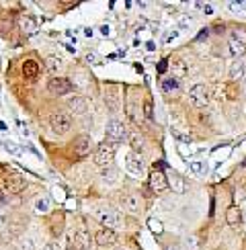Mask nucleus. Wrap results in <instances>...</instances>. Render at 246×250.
<instances>
[{
  "label": "nucleus",
  "instance_id": "f257e3e1",
  "mask_svg": "<svg viewBox=\"0 0 246 250\" xmlns=\"http://www.w3.org/2000/svg\"><path fill=\"white\" fill-rule=\"evenodd\" d=\"M115 150H117V144L113 142H101L96 146V152H95V164L98 166H109L113 162V158H115Z\"/></svg>",
  "mask_w": 246,
  "mask_h": 250
},
{
  "label": "nucleus",
  "instance_id": "f03ea898",
  "mask_svg": "<svg viewBox=\"0 0 246 250\" xmlns=\"http://www.w3.org/2000/svg\"><path fill=\"white\" fill-rule=\"evenodd\" d=\"M95 215H96L98 222L103 224V228L113 230V228H119V226H121L119 213H117L115 209H111V207H98L96 212H95Z\"/></svg>",
  "mask_w": 246,
  "mask_h": 250
},
{
  "label": "nucleus",
  "instance_id": "7ed1b4c3",
  "mask_svg": "<svg viewBox=\"0 0 246 250\" xmlns=\"http://www.w3.org/2000/svg\"><path fill=\"white\" fill-rule=\"evenodd\" d=\"M49 125H52L54 134L64 135V134L70 132V127H72V117L68 115V113H64V111H57V113H54L52 117H49Z\"/></svg>",
  "mask_w": 246,
  "mask_h": 250
},
{
  "label": "nucleus",
  "instance_id": "20e7f679",
  "mask_svg": "<svg viewBox=\"0 0 246 250\" xmlns=\"http://www.w3.org/2000/svg\"><path fill=\"white\" fill-rule=\"evenodd\" d=\"M189 101L197 107V109H203L209 105V88L205 84H195L191 91H189Z\"/></svg>",
  "mask_w": 246,
  "mask_h": 250
},
{
  "label": "nucleus",
  "instance_id": "39448f33",
  "mask_svg": "<svg viewBox=\"0 0 246 250\" xmlns=\"http://www.w3.org/2000/svg\"><path fill=\"white\" fill-rule=\"evenodd\" d=\"M105 135H107V142H123V139L127 137V132H125V125L121 121H117V119H113V121L107 123L105 127Z\"/></svg>",
  "mask_w": 246,
  "mask_h": 250
},
{
  "label": "nucleus",
  "instance_id": "423d86ee",
  "mask_svg": "<svg viewBox=\"0 0 246 250\" xmlns=\"http://www.w3.org/2000/svg\"><path fill=\"white\" fill-rule=\"evenodd\" d=\"M117 240H119V236H117V232L115 230H109V228H103V230H98L96 232V236H95V242H96V246L98 248H113L115 244H117Z\"/></svg>",
  "mask_w": 246,
  "mask_h": 250
},
{
  "label": "nucleus",
  "instance_id": "0eeeda50",
  "mask_svg": "<svg viewBox=\"0 0 246 250\" xmlns=\"http://www.w3.org/2000/svg\"><path fill=\"white\" fill-rule=\"evenodd\" d=\"M88 154H91V135L80 134V135L74 139V144H72V156L76 160H82Z\"/></svg>",
  "mask_w": 246,
  "mask_h": 250
},
{
  "label": "nucleus",
  "instance_id": "6e6552de",
  "mask_svg": "<svg viewBox=\"0 0 246 250\" xmlns=\"http://www.w3.org/2000/svg\"><path fill=\"white\" fill-rule=\"evenodd\" d=\"M47 91H49V95H54V96H64V95H68L72 91V82L57 76V78H52L47 82Z\"/></svg>",
  "mask_w": 246,
  "mask_h": 250
},
{
  "label": "nucleus",
  "instance_id": "1a4fd4ad",
  "mask_svg": "<svg viewBox=\"0 0 246 250\" xmlns=\"http://www.w3.org/2000/svg\"><path fill=\"white\" fill-rule=\"evenodd\" d=\"M2 189L8 193V195H17V193H21L23 189H25V178L21 174H6L4 176V183H2Z\"/></svg>",
  "mask_w": 246,
  "mask_h": 250
},
{
  "label": "nucleus",
  "instance_id": "9d476101",
  "mask_svg": "<svg viewBox=\"0 0 246 250\" xmlns=\"http://www.w3.org/2000/svg\"><path fill=\"white\" fill-rule=\"evenodd\" d=\"M125 168H127V173H130V176H133V178H142L146 173L144 162L140 160V156H135V154H130L125 158Z\"/></svg>",
  "mask_w": 246,
  "mask_h": 250
},
{
  "label": "nucleus",
  "instance_id": "9b49d317",
  "mask_svg": "<svg viewBox=\"0 0 246 250\" xmlns=\"http://www.w3.org/2000/svg\"><path fill=\"white\" fill-rule=\"evenodd\" d=\"M150 189L156 195H160V193H164L166 189H169V181H166L164 173H160V171H152L150 173Z\"/></svg>",
  "mask_w": 246,
  "mask_h": 250
},
{
  "label": "nucleus",
  "instance_id": "f8f14e48",
  "mask_svg": "<svg viewBox=\"0 0 246 250\" xmlns=\"http://www.w3.org/2000/svg\"><path fill=\"white\" fill-rule=\"evenodd\" d=\"M68 109H70L74 115H82L88 109V101L84 96H70L68 98Z\"/></svg>",
  "mask_w": 246,
  "mask_h": 250
},
{
  "label": "nucleus",
  "instance_id": "ddd939ff",
  "mask_svg": "<svg viewBox=\"0 0 246 250\" xmlns=\"http://www.w3.org/2000/svg\"><path fill=\"white\" fill-rule=\"evenodd\" d=\"M121 205L125 212H130V213H140V209H142V203H140V199H137L135 195H123L121 197Z\"/></svg>",
  "mask_w": 246,
  "mask_h": 250
},
{
  "label": "nucleus",
  "instance_id": "4468645a",
  "mask_svg": "<svg viewBox=\"0 0 246 250\" xmlns=\"http://www.w3.org/2000/svg\"><path fill=\"white\" fill-rule=\"evenodd\" d=\"M105 103L109 105V109H111L113 113L119 109V91H117V86H107V91H105Z\"/></svg>",
  "mask_w": 246,
  "mask_h": 250
},
{
  "label": "nucleus",
  "instance_id": "2eb2a0df",
  "mask_svg": "<svg viewBox=\"0 0 246 250\" xmlns=\"http://www.w3.org/2000/svg\"><path fill=\"white\" fill-rule=\"evenodd\" d=\"M39 72H41V68H39V64L35 62V59H27V62L23 64V76L27 80H35L39 76Z\"/></svg>",
  "mask_w": 246,
  "mask_h": 250
},
{
  "label": "nucleus",
  "instance_id": "dca6fc26",
  "mask_svg": "<svg viewBox=\"0 0 246 250\" xmlns=\"http://www.w3.org/2000/svg\"><path fill=\"white\" fill-rule=\"evenodd\" d=\"M226 219H228L230 226H240L242 224V212L236 205L228 207V212H226Z\"/></svg>",
  "mask_w": 246,
  "mask_h": 250
},
{
  "label": "nucleus",
  "instance_id": "f3484780",
  "mask_svg": "<svg viewBox=\"0 0 246 250\" xmlns=\"http://www.w3.org/2000/svg\"><path fill=\"white\" fill-rule=\"evenodd\" d=\"M244 70H246V66H244L242 59H234V64L230 66V78L232 80H242L244 78Z\"/></svg>",
  "mask_w": 246,
  "mask_h": 250
},
{
  "label": "nucleus",
  "instance_id": "a211bd4d",
  "mask_svg": "<svg viewBox=\"0 0 246 250\" xmlns=\"http://www.w3.org/2000/svg\"><path fill=\"white\" fill-rule=\"evenodd\" d=\"M170 72H172V78L174 80H179L187 74V64L183 62V59H172V64H170Z\"/></svg>",
  "mask_w": 246,
  "mask_h": 250
},
{
  "label": "nucleus",
  "instance_id": "6ab92c4d",
  "mask_svg": "<svg viewBox=\"0 0 246 250\" xmlns=\"http://www.w3.org/2000/svg\"><path fill=\"white\" fill-rule=\"evenodd\" d=\"M228 47H230V54L234 56V59H242V56H244V52H246V45H244V43L230 39V41H228Z\"/></svg>",
  "mask_w": 246,
  "mask_h": 250
},
{
  "label": "nucleus",
  "instance_id": "aec40b11",
  "mask_svg": "<svg viewBox=\"0 0 246 250\" xmlns=\"http://www.w3.org/2000/svg\"><path fill=\"white\" fill-rule=\"evenodd\" d=\"M101 178L107 181L109 185H115L117 178H119V171H117L115 166H109V168H105V171H101Z\"/></svg>",
  "mask_w": 246,
  "mask_h": 250
},
{
  "label": "nucleus",
  "instance_id": "412c9836",
  "mask_svg": "<svg viewBox=\"0 0 246 250\" xmlns=\"http://www.w3.org/2000/svg\"><path fill=\"white\" fill-rule=\"evenodd\" d=\"M88 248V236L84 230H78L74 236V250H86Z\"/></svg>",
  "mask_w": 246,
  "mask_h": 250
},
{
  "label": "nucleus",
  "instance_id": "4be33fe9",
  "mask_svg": "<svg viewBox=\"0 0 246 250\" xmlns=\"http://www.w3.org/2000/svg\"><path fill=\"white\" fill-rule=\"evenodd\" d=\"M127 139H130V146H132L133 152H142L144 150V137L140 134H132Z\"/></svg>",
  "mask_w": 246,
  "mask_h": 250
},
{
  "label": "nucleus",
  "instance_id": "5701e85b",
  "mask_svg": "<svg viewBox=\"0 0 246 250\" xmlns=\"http://www.w3.org/2000/svg\"><path fill=\"white\" fill-rule=\"evenodd\" d=\"M62 228H64V215H62V213H57V215L52 217V234L57 236V234L62 232Z\"/></svg>",
  "mask_w": 246,
  "mask_h": 250
},
{
  "label": "nucleus",
  "instance_id": "b1692460",
  "mask_svg": "<svg viewBox=\"0 0 246 250\" xmlns=\"http://www.w3.org/2000/svg\"><path fill=\"white\" fill-rule=\"evenodd\" d=\"M170 185L176 193H185V181L176 173H170Z\"/></svg>",
  "mask_w": 246,
  "mask_h": 250
},
{
  "label": "nucleus",
  "instance_id": "393cba45",
  "mask_svg": "<svg viewBox=\"0 0 246 250\" xmlns=\"http://www.w3.org/2000/svg\"><path fill=\"white\" fill-rule=\"evenodd\" d=\"M35 212L37 213H47L49 212V199L47 197H37L35 199Z\"/></svg>",
  "mask_w": 246,
  "mask_h": 250
},
{
  "label": "nucleus",
  "instance_id": "a878e982",
  "mask_svg": "<svg viewBox=\"0 0 246 250\" xmlns=\"http://www.w3.org/2000/svg\"><path fill=\"white\" fill-rule=\"evenodd\" d=\"M176 88H179V82L170 76V78H166V80H162V91L166 93V95H170V93H174Z\"/></svg>",
  "mask_w": 246,
  "mask_h": 250
},
{
  "label": "nucleus",
  "instance_id": "bb28decb",
  "mask_svg": "<svg viewBox=\"0 0 246 250\" xmlns=\"http://www.w3.org/2000/svg\"><path fill=\"white\" fill-rule=\"evenodd\" d=\"M21 29H23V33L31 35V33H35V31H37V23H35V21H31V19H23V21H21Z\"/></svg>",
  "mask_w": 246,
  "mask_h": 250
},
{
  "label": "nucleus",
  "instance_id": "cd10ccee",
  "mask_svg": "<svg viewBox=\"0 0 246 250\" xmlns=\"http://www.w3.org/2000/svg\"><path fill=\"white\" fill-rule=\"evenodd\" d=\"M230 39H234V41H240V43H244L246 45V31L244 29H232V33H230Z\"/></svg>",
  "mask_w": 246,
  "mask_h": 250
},
{
  "label": "nucleus",
  "instance_id": "c85d7f7f",
  "mask_svg": "<svg viewBox=\"0 0 246 250\" xmlns=\"http://www.w3.org/2000/svg\"><path fill=\"white\" fill-rule=\"evenodd\" d=\"M60 59H57L56 56H47V72H57V70H60Z\"/></svg>",
  "mask_w": 246,
  "mask_h": 250
},
{
  "label": "nucleus",
  "instance_id": "c756f323",
  "mask_svg": "<svg viewBox=\"0 0 246 250\" xmlns=\"http://www.w3.org/2000/svg\"><path fill=\"white\" fill-rule=\"evenodd\" d=\"M144 115H146L148 121H152V119H154V113H152V101H150V98H146V101H144Z\"/></svg>",
  "mask_w": 246,
  "mask_h": 250
},
{
  "label": "nucleus",
  "instance_id": "7c9ffc66",
  "mask_svg": "<svg viewBox=\"0 0 246 250\" xmlns=\"http://www.w3.org/2000/svg\"><path fill=\"white\" fill-rule=\"evenodd\" d=\"M189 171H193V173L199 174V173H203V171H205V166H203L201 162H191V164H189Z\"/></svg>",
  "mask_w": 246,
  "mask_h": 250
},
{
  "label": "nucleus",
  "instance_id": "2f4dec72",
  "mask_svg": "<svg viewBox=\"0 0 246 250\" xmlns=\"http://www.w3.org/2000/svg\"><path fill=\"white\" fill-rule=\"evenodd\" d=\"M43 250H62V246H60V242H57V240H52V242L45 244Z\"/></svg>",
  "mask_w": 246,
  "mask_h": 250
},
{
  "label": "nucleus",
  "instance_id": "473e14b6",
  "mask_svg": "<svg viewBox=\"0 0 246 250\" xmlns=\"http://www.w3.org/2000/svg\"><path fill=\"white\" fill-rule=\"evenodd\" d=\"M8 201V193L2 189V185H0V203H6Z\"/></svg>",
  "mask_w": 246,
  "mask_h": 250
},
{
  "label": "nucleus",
  "instance_id": "72a5a7b5",
  "mask_svg": "<svg viewBox=\"0 0 246 250\" xmlns=\"http://www.w3.org/2000/svg\"><path fill=\"white\" fill-rule=\"evenodd\" d=\"M86 62H91V64H95V62H96V58H95V54H88V56H86Z\"/></svg>",
  "mask_w": 246,
  "mask_h": 250
},
{
  "label": "nucleus",
  "instance_id": "f704fd0d",
  "mask_svg": "<svg viewBox=\"0 0 246 250\" xmlns=\"http://www.w3.org/2000/svg\"><path fill=\"white\" fill-rule=\"evenodd\" d=\"M6 224V215H4V212H0V226H4Z\"/></svg>",
  "mask_w": 246,
  "mask_h": 250
},
{
  "label": "nucleus",
  "instance_id": "c9c22d12",
  "mask_svg": "<svg viewBox=\"0 0 246 250\" xmlns=\"http://www.w3.org/2000/svg\"><path fill=\"white\" fill-rule=\"evenodd\" d=\"M150 228H152V230H156V232H160V230H162V228H160L158 224H156V222H152V224H150Z\"/></svg>",
  "mask_w": 246,
  "mask_h": 250
},
{
  "label": "nucleus",
  "instance_id": "e433bc0d",
  "mask_svg": "<svg viewBox=\"0 0 246 250\" xmlns=\"http://www.w3.org/2000/svg\"><path fill=\"white\" fill-rule=\"evenodd\" d=\"M23 248L25 250H33V244L31 242H23Z\"/></svg>",
  "mask_w": 246,
  "mask_h": 250
},
{
  "label": "nucleus",
  "instance_id": "4c0bfd02",
  "mask_svg": "<svg viewBox=\"0 0 246 250\" xmlns=\"http://www.w3.org/2000/svg\"><path fill=\"white\" fill-rule=\"evenodd\" d=\"M203 37H208V29H205V31H201V33H199V37H197V39H199V41H201Z\"/></svg>",
  "mask_w": 246,
  "mask_h": 250
},
{
  "label": "nucleus",
  "instance_id": "58836bf2",
  "mask_svg": "<svg viewBox=\"0 0 246 250\" xmlns=\"http://www.w3.org/2000/svg\"><path fill=\"white\" fill-rule=\"evenodd\" d=\"M242 219H244V222H246V209H244V212H242Z\"/></svg>",
  "mask_w": 246,
  "mask_h": 250
},
{
  "label": "nucleus",
  "instance_id": "ea45409f",
  "mask_svg": "<svg viewBox=\"0 0 246 250\" xmlns=\"http://www.w3.org/2000/svg\"><path fill=\"white\" fill-rule=\"evenodd\" d=\"M242 250H246V242H244V248H242Z\"/></svg>",
  "mask_w": 246,
  "mask_h": 250
},
{
  "label": "nucleus",
  "instance_id": "a19ab883",
  "mask_svg": "<svg viewBox=\"0 0 246 250\" xmlns=\"http://www.w3.org/2000/svg\"><path fill=\"white\" fill-rule=\"evenodd\" d=\"M68 250H74V248H68Z\"/></svg>",
  "mask_w": 246,
  "mask_h": 250
},
{
  "label": "nucleus",
  "instance_id": "79ce46f5",
  "mask_svg": "<svg viewBox=\"0 0 246 250\" xmlns=\"http://www.w3.org/2000/svg\"><path fill=\"white\" fill-rule=\"evenodd\" d=\"M244 88H246V86H244Z\"/></svg>",
  "mask_w": 246,
  "mask_h": 250
}]
</instances>
